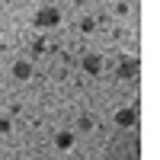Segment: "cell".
Masks as SVG:
<instances>
[{
  "label": "cell",
  "mask_w": 160,
  "mask_h": 160,
  "mask_svg": "<svg viewBox=\"0 0 160 160\" xmlns=\"http://www.w3.org/2000/svg\"><path fill=\"white\" fill-rule=\"evenodd\" d=\"M58 22H61V10L58 7H38V13H35V26L38 29H55Z\"/></svg>",
  "instance_id": "6da1fadb"
},
{
  "label": "cell",
  "mask_w": 160,
  "mask_h": 160,
  "mask_svg": "<svg viewBox=\"0 0 160 160\" xmlns=\"http://www.w3.org/2000/svg\"><path fill=\"white\" fill-rule=\"evenodd\" d=\"M135 115H138L135 109H118V112H115V122H118V125H122V128H131V125H135V122H138V118H135Z\"/></svg>",
  "instance_id": "7a4b0ae2"
},
{
  "label": "cell",
  "mask_w": 160,
  "mask_h": 160,
  "mask_svg": "<svg viewBox=\"0 0 160 160\" xmlns=\"http://www.w3.org/2000/svg\"><path fill=\"white\" fill-rule=\"evenodd\" d=\"M13 77H16V80H29L32 77V64L29 61H16V64H13Z\"/></svg>",
  "instance_id": "3957f363"
},
{
  "label": "cell",
  "mask_w": 160,
  "mask_h": 160,
  "mask_svg": "<svg viewBox=\"0 0 160 160\" xmlns=\"http://www.w3.org/2000/svg\"><path fill=\"white\" fill-rule=\"evenodd\" d=\"M83 71H87V74H99V71H102V58H99V55H87V58H83Z\"/></svg>",
  "instance_id": "277c9868"
},
{
  "label": "cell",
  "mask_w": 160,
  "mask_h": 160,
  "mask_svg": "<svg viewBox=\"0 0 160 160\" xmlns=\"http://www.w3.org/2000/svg\"><path fill=\"white\" fill-rule=\"evenodd\" d=\"M55 144H58L61 151H68V148H74V135H71V131H58V135H55Z\"/></svg>",
  "instance_id": "5b68a950"
},
{
  "label": "cell",
  "mask_w": 160,
  "mask_h": 160,
  "mask_svg": "<svg viewBox=\"0 0 160 160\" xmlns=\"http://www.w3.org/2000/svg\"><path fill=\"white\" fill-rule=\"evenodd\" d=\"M138 74V61L135 58H125L122 61V77H135Z\"/></svg>",
  "instance_id": "8992f818"
}]
</instances>
